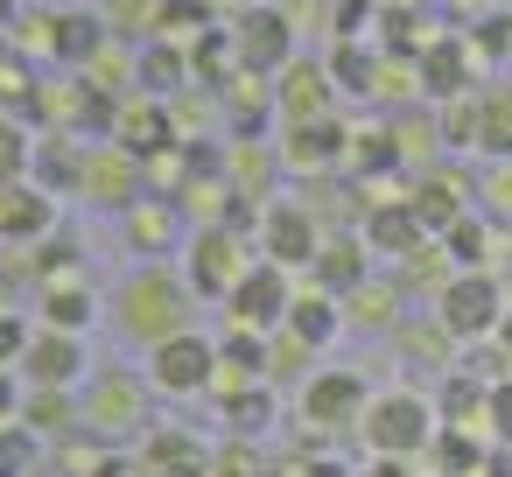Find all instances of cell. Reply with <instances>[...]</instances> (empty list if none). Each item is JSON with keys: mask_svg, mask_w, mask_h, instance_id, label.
<instances>
[{"mask_svg": "<svg viewBox=\"0 0 512 477\" xmlns=\"http://www.w3.org/2000/svg\"><path fill=\"white\" fill-rule=\"evenodd\" d=\"M344 148H351V134L337 127V120H302V127H288V148H281V162L295 169V176H323V169H337L344 162Z\"/></svg>", "mask_w": 512, "mask_h": 477, "instance_id": "obj_18", "label": "cell"}, {"mask_svg": "<svg viewBox=\"0 0 512 477\" xmlns=\"http://www.w3.org/2000/svg\"><path fill=\"white\" fill-rule=\"evenodd\" d=\"M29 169H36V141L22 134V120H0V190L29 183Z\"/></svg>", "mask_w": 512, "mask_h": 477, "instance_id": "obj_25", "label": "cell"}, {"mask_svg": "<svg viewBox=\"0 0 512 477\" xmlns=\"http://www.w3.org/2000/svg\"><path fill=\"white\" fill-rule=\"evenodd\" d=\"M358 435H365V449H372L379 463H407V456H421V449L435 442V407H428V393H414V386H386V393H372Z\"/></svg>", "mask_w": 512, "mask_h": 477, "instance_id": "obj_2", "label": "cell"}, {"mask_svg": "<svg viewBox=\"0 0 512 477\" xmlns=\"http://www.w3.org/2000/svg\"><path fill=\"white\" fill-rule=\"evenodd\" d=\"M505 337H512V309H505Z\"/></svg>", "mask_w": 512, "mask_h": 477, "instance_id": "obj_32", "label": "cell"}, {"mask_svg": "<svg viewBox=\"0 0 512 477\" xmlns=\"http://www.w3.org/2000/svg\"><path fill=\"white\" fill-rule=\"evenodd\" d=\"M211 477H260V470H253L246 449H225V456H211Z\"/></svg>", "mask_w": 512, "mask_h": 477, "instance_id": "obj_28", "label": "cell"}, {"mask_svg": "<svg viewBox=\"0 0 512 477\" xmlns=\"http://www.w3.org/2000/svg\"><path fill=\"white\" fill-rule=\"evenodd\" d=\"M288 337H302L309 351H323L337 330H344V302L337 295H323V288H295V302H288V323H281Z\"/></svg>", "mask_w": 512, "mask_h": 477, "instance_id": "obj_21", "label": "cell"}, {"mask_svg": "<svg viewBox=\"0 0 512 477\" xmlns=\"http://www.w3.org/2000/svg\"><path fill=\"white\" fill-rule=\"evenodd\" d=\"M358 239L372 246V260H379V253H386V260H407L414 246H428V225L414 218V204H365Z\"/></svg>", "mask_w": 512, "mask_h": 477, "instance_id": "obj_14", "label": "cell"}, {"mask_svg": "<svg viewBox=\"0 0 512 477\" xmlns=\"http://www.w3.org/2000/svg\"><path fill=\"white\" fill-rule=\"evenodd\" d=\"M50 8H92V0H50Z\"/></svg>", "mask_w": 512, "mask_h": 477, "instance_id": "obj_30", "label": "cell"}, {"mask_svg": "<svg viewBox=\"0 0 512 477\" xmlns=\"http://www.w3.org/2000/svg\"><path fill=\"white\" fill-rule=\"evenodd\" d=\"M106 29L113 36H155L162 29V0H106Z\"/></svg>", "mask_w": 512, "mask_h": 477, "instance_id": "obj_26", "label": "cell"}, {"mask_svg": "<svg viewBox=\"0 0 512 477\" xmlns=\"http://www.w3.org/2000/svg\"><path fill=\"white\" fill-rule=\"evenodd\" d=\"M260 253L274 260V267H316V253H323V218L309 211V204H295V197H274V204H260Z\"/></svg>", "mask_w": 512, "mask_h": 477, "instance_id": "obj_8", "label": "cell"}, {"mask_svg": "<svg viewBox=\"0 0 512 477\" xmlns=\"http://www.w3.org/2000/svg\"><path fill=\"white\" fill-rule=\"evenodd\" d=\"M71 428H85V407H78L71 393L36 386V400H29V435H71Z\"/></svg>", "mask_w": 512, "mask_h": 477, "instance_id": "obj_24", "label": "cell"}, {"mask_svg": "<svg viewBox=\"0 0 512 477\" xmlns=\"http://www.w3.org/2000/svg\"><path fill=\"white\" fill-rule=\"evenodd\" d=\"M288 302H295V288H288V267H274V260H253V267L239 274V288L225 295V316H232V330L274 337V330L288 323Z\"/></svg>", "mask_w": 512, "mask_h": 477, "instance_id": "obj_7", "label": "cell"}, {"mask_svg": "<svg viewBox=\"0 0 512 477\" xmlns=\"http://www.w3.org/2000/svg\"><path fill=\"white\" fill-rule=\"evenodd\" d=\"M246 8H274V0H246Z\"/></svg>", "mask_w": 512, "mask_h": 477, "instance_id": "obj_31", "label": "cell"}, {"mask_svg": "<svg viewBox=\"0 0 512 477\" xmlns=\"http://www.w3.org/2000/svg\"><path fill=\"white\" fill-rule=\"evenodd\" d=\"M92 281H78V274H57V281H43V330H85L92 323Z\"/></svg>", "mask_w": 512, "mask_h": 477, "instance_id": "obj_23", "label": "cell"}, {"mask_svg": "<svg viewBox=\"0 0 512 477\" xmlns=\"http://www.w3.org/2000/svg\"><path fill=\"white\" fill-rule=\"evenodd\" d=\"M484 414L498 421V435H512V386H491V400H484Z\"/></svg>", "mask_w": 512, "mask_h": 477, "instance_id": "obj_29", "label": "cell"}, {"mask_svg": "<svg viewBox=\"0 0 512 477\" xmlns=\"http://www.w3.org/2000/svg\"><path fill=\"white\" fill-rule=\"evenodd\" d=\"M309 274H316V288H323V295H337V302H344L351 288H365V281H372V246H365L358 232H323V253H316V267H309Z\"/></svg>", "mask_w": 512, "mask_h": 477, "instance_id": "obj_13", "label": "cell"}, {"mask_svg": "<svg viewBox=\"0 0 512 477\" xmlns=\"http://www.w3.org/2000/svg\"><path fill=\"white\" fill-rule=\"evenodd\" d=\"M274 106H281V120H288V127H302V120H330V71H323V64H309V57H295V64L281 71Z\"/></svg>", "mask_w": 512, "mask_h": 477, "instance_id": "obj_16", "label": "cell"}, {"mask_svg": "<svg viewBox=\"0 0 512 477\" xmlns=\"http://www.w3.org/2000/svg\"><path fill=\"white\" fill-rule=\"evenodd\" d=\"M176 239H183V218H176V204H162V197H141V204L127 211V246H134V253H148V260H155V253H169Z\"/></svg>", "mask_w": 512, "mask_h": 477, "instance_id": "obj_22", "label": "cell"}, {"mask_svg": "<svg viewBox=\"0 0 512 477\" xmlns=\"http://www.w3.org/2000/svg\"><path fill=\"white\" fill-rule=\"evenodd\" d=\"M239 57H246V71H288L295 64V29H288V15L281 8H246V22H239Z\"/></svg>", "mask_w": 512, "mask_h": 477, "instance_id": "obj_12", "label": "cell"}, {"mask_svg": "<svg viewBox=\"0 0 512 477\" xmlns=\"http://www.w3.org/2000/svg\"><path fill=\"white\" fill-rule=\"evenodd\" d=\"M148 372H127V365H106V372H92L85 379V393H78V407H85V428L92 435H106V442H134V435H148L155 421H148Z\"/></svg>", "mask_w": 512, "mask_h": 477, "instance_id": "obj_3", "label": "cell"}, {"mask_svg": "<svg viewBox=\"0 0 512 477\" xmlns=\"http://www.w3.org/2000/svg\"><path fill=\"white\" fill-rule=\"evenodd\" d=\"M365 407H372V386L351 365H330V372H309L302 379V421L309 428H358Z\"/></svg>", "mask_w": 512, "mask_h": 477, "instance_id": "obj_10", "label": "cell"}, {"mask_svg": "<svg viewBox=\"0 0 512 477\" xmlns=\"http://www.w3.org/2000/svg\"><path fill=\"white\" fill-rule=\"evenodd\" d=\"M50 225H57V197H50V190H29V183H8V190H0V239L36 246Z\"/></svg>", "mask_w": 512, "mask_h": 477, "instance_id": "obj_19", "label": "cell"}, {"mask_svg": "<svg viewBox=\"0 0 512 477\" xmlns=\"http://www.w3.org/2000/svg\"><path fill=\"white\" fill-rule=\"evenodd\" d=\"M470 148H477V155L512 162V85L470 92Z\"/></svg>", "mask_w": 512, "mask_h": 477, "instance_id": "obj_20", "label": "cell"}, {"mask_svg": "<svg viewBox=\"0 0 512 477\" xmlns=\"http://www.w3.org/2000/svg\"><path fill=\"white\" fill-rule=\"evenodd\" d=\"M421 85H428V99H449V92L463 85V43L428 50V57H421Z\"/></svg>", "mask_w": 512, "mask_h": 477, "instance_id": "obj_27", "label": "cell"}, {"mask_svg": "<svg viewBox=\"0 0 512 477\" xmlns=\"http://www.w3.org/2000/svg\"><path fill=\"white\" fill-rule=\"evenodd\" d=\"M148 386L169 393V400H190V393L218 386V337H204L197 323L176 330V337H162V344L148 351Z\"/></svg>", "mask_w": 512, "mask_h": 477, "instance_id": "obj_5", "label": "cell"}, {"mask_svg": "<svg viewBox=\"0 0 512 477\" xmlns=\"http://www.w3.org/2000/svg\"><path fill=\"white\" fill-rule=\"evenodd\" d=\"M183 253H190V274H183V281H190L197 295H211V302H225V295L239 288V274L253 267L239 225H197V232L183 239Z\"/></svg>", "mask_w": 512, "mask_h": 477, "instance_id": "obj_6", "label": "cell"}, {"mask_svg": "<svg viewBox=\"0 0 512 477\" xmlns=\"http://www.w3.org/2000/svg\"><path fill=\"white\" fill-rule=\"evenodd\" d=\"M435 323H442L456 344L491 337V330H505V288H498L484 267H463V274H449V288L435 295Z\"/></svg>", "mask_w": 512, "mask_h": 477, "instance_id": "obj_4", "label": "cell"}, {"mask_svg": "<svg viewBox=\"0 0 512 477\" xmlns=\"http://www.w3.org/2000/svg\"><path fill=\"white\" fill-rule=\"evenodd\" d=\"M190 309H197V288L183 281V274H169V267H134L120 288H113V323H120V337H134V344H162V337H176V330H190Z\"/></svg>", "mask_w": 512, "mask_h": 477, "instance_id": "obj_1", "label": "cell"}, {"mask_svg": "<svg viewBox=\"0 0 512 477\" xmlns=\"http://www.w3.org/2000/svg\"><path fill=\"white\" fill-rule=\"evenodd\" d=\"M400 309H407V288H400V281H379V274H372L365 288H351V295H344V330H372V337H393V330L407 323Z\"/></svg>", "mask_w": 512, "mask_h": 477, "instance_id": "obj_17", "label": "cell"}, {"mask_svg": "<svg viewBox=\"0 0 512 477\" xmlns=\"http://www.w3.org/2000/svg\"><path fill=\"white\" fill-rule=\"evenodd\" d=\"M78 197L99 204V211H134L141 204V155L106 141V148H85V169H78Z\"/></svg>", "mask_w": 512, "mask_h": 477, "instance_id": "obj_9", "label": "cell"}, {"mask_svg": "<svg viewBox=\"0 0 512 477\" xmlns=\"http://www.w3.org/2000/svg\"><path fill=\"white\" fill-rule=\"evenodd\" d=\"M22 372H29V386H50V393L85 386V372H92L85 337H78V330H36L29 351H22Z\"/></svg>", "mask_w": 512, "mask_h": 477, "instance_id": "obj_11", "label": "cell"}, {"mask_svg": "<svg viewBox=\"0 0 512 477\" xmlns=\"http://www.w3.org/2000/svg\"><path fill=\"white\" fill-rule=\"evenodd\" d=\"M141 477H211V449L183 428H148L141 435Z\"/></svg>", "mask_w": 512, "mask_h": 477, "instance_id": "obj_15", "label": "cell"}]
</instances>
